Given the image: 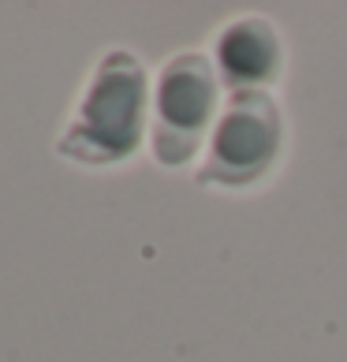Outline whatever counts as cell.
Returning a JSON list of instances; mask_svg holds the SVG:
<instances>
[{
    "mask_svg": "<svg viewBox=\"0 0 347 362\" xmlns=\"http://www.w3.org/2000/svg\"><path fill=\"white\" fill-rule=\"evenodd\" d=\"M217 71L202 52L172 57L153 93V157L168 168L187 165L217 124Z\"/></svg>",
    "mask_w": 347,
    "mask_h": 362,
    "instance_id": "3957f363",
    "label": "cell"
},
{
    "mask_svg": "<svg viewBox=\"0 0 347 362\" xmlns=\"http://www.w3.org/2000/svg\"><path fill=\"white\" fill-rule=\"evenodd\" d=\"M146 68L127 49L105 52L78 101L68 131L60 135V157L90 168L119 165L139 150L146 127Z\"/></svg>",
    "mask_w": 347,
    "mask_h": 362,
    "instance_id": "6da1fadb",
    "label": "cell"
},
{
    "mask_svg": "<svg viewBox=\"0 0 347 362\" xmlns=\"http://www.w3.org/2000/svg\"><path fill=\"white\" fill-rule=\"evenodd\" d=\"M284 49L276 30L258 16L232 19L217 34V71L235 90H258L280 71Z\"/></svg>",
    "mask_w": 347,
    "mask_h": 362,
    "instance_id": "277c9868",
    "label": "cell"
},
{
    "mask_svg": "<svg viewBox=\"0 0 347 362\" xmlns=\"http://www.w3.org/2000/svg\"><path fill=\"white\" fill-rule=\"evenodd\" d=\"M280 146H284L280 105L265 90H235L213 124L198 180L220 187L258 183L280 157Z\"/></svg>",
    "mask_w": 347,
    "mask_h": 362,
    "instance_id": "7a4b0ae2",
    "label": "cell"
}]
</instances>
